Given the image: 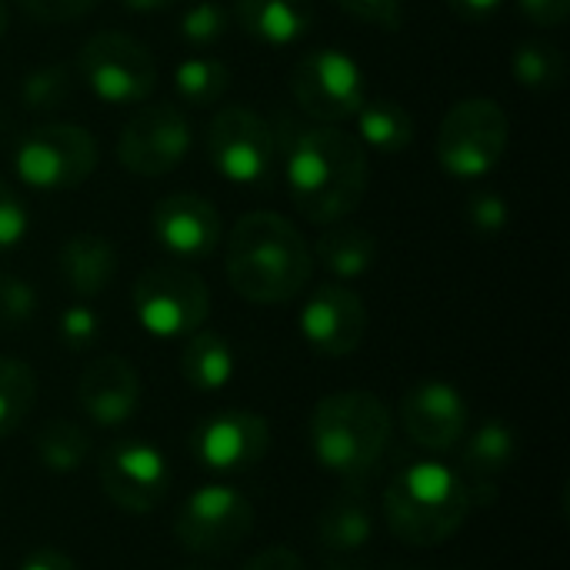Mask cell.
Listing matches in <instances>:
<instances>
[{"label": "cell", "instance_id": "obj_1", "mask_svg": "<svg viewBox=\"0 0 570 570\" xmlns=\"http://www.w3.org/2000/svg\"><path fill=\"white\" fill-rule=\"evenodd\" d=\"M277 130V127H274ZM281 170L287 194L311 224H341L361 207L371 184V160L364 144L337 124L277 130Z\"/></svg>", "mask_w": 570, "mask_h": 570}, {"label": "cell", "instance_id": "obj_2", "mask_svg": "<svg viewBox=\"0 0 570 570\" xmlns=\"http://www.w3.org/2000/svg\"><path fill=\"white\" fill-rule=\"evenodd\" d=\"M227 281L250 304H287L314 274L304 234L277 210H250L227 234Z\"/></svg>", "mask_w": 570, "mask_h": 570}, {"label": "cell", "instance_id": "obj_3", "mask_svg": "<svg viewBox=\"0 0 570 570\" xmlns=\"http://www.w3.org/2000/svg\"><path fill=\"white\" fill-rule=\"evenodd\" d=\"M474 501L468 481L441 461H414L401 468L384 491L387 531L411 548H434L451 541Z\"/></svg>", "mask_w": 570, "mask_h": 570}, {"label": "cell", "instance_id": "obj_4", "mask_svg": "<svg viewBox=\"0 0 570 570\" xmlns=\"http://www.w3.org/2000/svg\"><path fill=\"white\" fill-rule=\"evenodd\" d=\"M394 438L391 411L371 391L327 394L311 414V448L317 464L344 481H364L377 471Z\"/></svg>", "mask_w": 570, "mask_h": 570}, {"label": "cell", "instance_id": "obj_5", "mask_svg": "<svg viewBox=\"0 0 570 570\" xmlns=\"http://www.w3.org/2000/svg\"><path fill=\"white\" fill-rule=\"evenodd\" d=\"M207 160L217 177L234 187H267L281 167L277 130L257 110L230 104L214 114L204 134Z\"/></svg>", "mask_w": 570, "mask_h": 570}, {"label": "cell", "instance_id": "obj_6", "mask_svg": "<svg viewBox=\"0 0 570 570\" xmlns=\"http://www.w3.org/2000/svg\"><path fill=\"white\" fill-rule=\"evenodd\" d=\"M511 124L498 100L491 97H468L458 100L438 130V164L454 180H484L498 170L504 150H508Z\"/></svg>", "mask_w": 570, "mask_h": 570}, {"label": "cell", "instance_id": "obj_7", "mask_svg": "<svg viewBox=\"0 0 570 570\" xmlns=\"http://www.w3.org/2000/svg\"><path fill=\"white\" fill-rule=\"evenodd\" d=\"M100 160L90 130L77 124H40L13 147V174L23 187L40 194L77 190Z\"/></svg>", "mask_w": 570, "mask_h": 570}, {"label": "cell", "instance_id": "obj_8", "mask_svg": "<svg viewBox=\"0 0 570 570\" xmlns=\"http://www.w3.org/2000/svg\"><path fill=\"white\" fill-rule=\"evenodd\" d=\"M130 304L137 324L157 341L190 337L210 317V291L187 264L147 267L134 281Z\"/></svg>", "mask_w": 570, "mask_h": 570}, {"label": "cell", "instance_id": "obj_9", "mask_svg": "<svg viewBox=\"0 0 570 570\" xmlns=\"http://www.w3.org/2000/svg\"><path fill=\"white\" fill-rule=\"evenodd\" d=\"M77 73L87 90L110 107H137L157 90L154 53L120 30L90 33L77 53Z\"/></svg>", "mask_w": 570, "mask_h": 570}, {"label": "cell", "instance_id": "obj_10", "mask_svg": "<svg viewBox=\"0 0 570 570\" xmlns=\"http://www.w3.org/2000/svg\"><path fill=\"white\" fill-rule=\"evenodd\" d=\"M291 94L304 117L341 127L344 120H354L364 107L367 80L351 53L337 47H317L294 63Z\"/></svg>", "mask_w": 570, "mask_h": 570}, {"label": "cell", "instance_id": "obj_11", "mask_svg": "<svg viewBox=\"0 0 570 570\" xmlns=\"http://www.w3.org/2000/svg\"><path fill=\"white\" fill-rule=\"evenodd\" d=\"M254 531V504L230 484H204L187 494L174 518V538L190 554L220 558L237 551Z\"/></svg>", "mask_w": 570, "mask_h": 570}, {"label": "cell", "instance_id": "obj_12", "mask_svg": "<svg viewBox=\"0 0 570 570\" xmlns=\"http://www.w3.org/2000/svg\"><path fill=\"white\" fill-rule=\"evenodd\" d=\"M194 147L190 120L174 104L140 107L117 137V160L137 177H164L177 170Z\"/></svg>", "mask_w": 570, "mask_h": 570}, {"label": "cell", "instance_id": "obj_13", "mask_svg": "<svg viewBox=\"0 0 570 570\" xmlns=\"http://www.w3.org/2000/svg\"><path fill=\"white\" fill-rule=\"evenodd\" d=\"M100 488L120 511L150 514L170 491L167 458L147 441H117L100 461Z\"/></svg>", "mask_w": 570, "mask_h": 570}, {"label": "cell", "instance_id": "obj_14", "mask_svg": "<svg viewBox=\"0 0 570 570\" xmlns=\"http://www.w3.org/2000/svg\"><path fill=\"white\" fill-rule=\"evenodd\" d=\"M271 448L267 421L254 411H217L214 417L200 421L190 434V451L197 464L210 474H244L264 461Z\"/></svg>", "mask_w": 570, "mask_h": 570}, {"label": "cell", "instance_id": "obj_15", "mask_svg": "<svg viewBox=\"0 0 570 570\" xmlns=\"http://www.w3.org/2000/svg\"><path fill=\"white\" fill-rule=\"evenodd\" d=\"M301 337L324 357H351L367 337V304L347 284H321L297 314Z\"/></svg>", "mask_w": 570, "mask_h": 570}, {"label": "cell", "instance_id": "obj_16", "mask_svg": "<svg viewBox=\"0 0 570 570\" xmlns=\"http://www.w3.org/2000/svg\"><path fill=\"white\" fill-rule=\"evenodd\" d=\"M471 407L451 381H421L401 397L404 434L431 454H448L468 438Z\"/></svg>", "mask_w": 570, "mask_h": 570}, {"label": "cell", "instance_id": "obj_17", "mask_svg": "<svg viewBox=\"0 0 570 570\" xmlns=\"http://www.w3.org/2000/svg\"><path fill=\"white\" fill-rule=\"evenodd\" d=\"M154 240L180 264L204 261L220 247V214L204 194L177 190L154 204L150 210Z\"/></svg>", "mask_w": 570, "mask_h": 570}, {"label": "cell", "instance_id": "obj_18", "mask_svg": "<svg viewBox=\"0 0 570 570\" xmlns=\"http://www.w3.org/2000/svg\"><path fill=\"white\" fill-rule=\"evenodd\" d=\"M77 404L97 428H120L140 407V377L120 354H104L87 364L77 384Z\"/></svg>", "mask_w": 570, "mask_h": 570}, {"label": "cell", "instance_id": "obj_19", "mask_svg": "<svg viewBox=\"0 0 570 570\" xmlns=\"http://www.w3.org/2000/svg\"><path fill=\"white\" fill-rule=\"evenodd\" d=\"M514 458H518V434L501 421H488L471 438H464V454H461L464 474L461 478L468 481L474 504L494 501L498 481L511 471Z\"/></svg>", "mask_w": 570, "mask_h": 570}, {"label": "cell", "instance_id": "obj_20", "mask_svg": "<svg viewBox=\"0 0 570 570\" xmlns=\"http://www.w3.org/2000/svg\"><path fill=\"white\" fill-rule=\"evenodd\" d=\"M57 267H60L63 284L77 297L90 301V297H100L114 284L117 267H120V254L104 234L83 230V234H73L63 240V247L57 254Z\"/></svg>", "mask_w": 570, "mask_h": 570}, {"label": "cell", "instance_id": "obj_21", "mask_svg": "<svg viewBox=\"0 0 570 570\" xmlns=\"http://www.w3.org/2000/svg\"><path fill=\"white\" fill-rule=\"evenodd\" d=\"M234 17L264 47H294L314 27V0H237Z\"/></svg>", "mask_w": 570, "mask_h": 570}, {"label": "cell", "instance_id": "obj_22", "mask_svg": "<svg viewBox=\"0 0 570 570\" xmlns=\"http://www.w3.org/2000/svg\"><path fill=\"white\" fill-rule=\"evenodd\" d=\"M317 541L331 558H357L374 541V514L361 494H341L334 498L321 521H317Z\"/></svg>", "mask_w": 570, "mask_h": 570}, {"label": "cell", "instance_id": "obj_23", "mask_svg": "<svg viewBox=\"0 0 570 570\" xmlns=\"http://www.w3.org/2000/svg\"><path fill=\"white\" fill-rule=\"evenodd\" d=\"M311 254L331 277L357 281L377 264V237L357 224H327Z\"/></svg>", "mask_w": 570, "mask_h": 570}, {"label": "cell", "instance_id": "obj_24", "mask_svg": "<svg viewBox=\"0 0 570 570\" xmlns=\"http://www.w3.org/2000/svg\"><path fill=\"white\" fill-rule=\"evenodd\" d=\"M234 351L227 344V337H220L217 331H194L180 351V374L184 381L200 391V394H214L224 391L234 377Z\"/></svg>", "mask_w": 570, "mask_h": 570}, {"label": "cell", "instance_id": "obj_25", "mask_svg": "<svg viewBox=\"0 0 570 570\" xmlns=\"http://www.w3.org/2000/svg\"><path fill=\"white\" fill-rule=\"evenodd\" d=\"M354 120H357V140L381 154H401L414 144L417 124L407 114V107L397 100H387V97L364 100Z\"/></svg>", "mask_w": 570, "mask_h": 570}, {"label": "cell", "instance_id": "obj_26", "mask_svg": "<svg viewBox=\"0 0 570 570\" xmlns=\"http://www.w3.org/2000/svg\"><path fill=\"white\" fill-rule=\"evenodd\" d=\"M33 454L50 474H77L90 461V434L73 421L50 417L37 431Z\"/></svg>", "mask_w": 570, "mask_h": 570}, {"label": "cell", "instance_id": "obj_27", "mask_svg": "<svg viewBox=\"0 0 570 570\" xmlns=\"http://www.w3.org/2000/svg\"><path fill=\"white\" fill-rule=\"evenodd\" d=\"M511 73L524 90L534 94H554L564 87L568 77V57L551 40H521L511 53Z\"/></svg>", "mask_w": 570, "mask_h": 570}, {"label": "cell", "instance_id": "obj_28", "mask_svg": "<svg viewBox=\"0 0 570 570\" xmlns=\"http://www.w3.org/2000/svg\"><path fill=\"white\" fill-rule=\"evenodd\" d=\"M174 90L187 107H214L230 90V67L217 57H187L174 67Z\"/></svg>", "mask_w": 570, "mask_h": 570}, {"label": "cell", "instance_id": "obj_29", "mask_svg": "<svg viewBox=\"0 0 570 570\" xmlns=\"http://www.w3.org/2000/svg\"><path fill=\"white\" fill-rule=\"evenodd\" d=\"M37 401V374L17 357H0V438L13 434Z\"/></svg>", "mask_w": 570, "mask_h": 570}, {"label": "cell", "instance_id": "obj_30", "mask_svg": "<svg viewBox=\"0 0 570 570\" xmlns=\"http://www.w3.org/2000/svg\"><path fill=\"white\" fill-rule=\"evenodd\" d=\"M73 97V73L67 63H43L20 83V104L30 114H53Z\"/></svg>", "mask_w": 570, "mask_h": 570}, {"label": "cell", "instance_id": "obj_31", "mask_svg": "<svg viewBox=\"0 0 570 570\" xmlns=\"http://www.w3.org/2000/svg\"><path fill=\"white\" fill-rule=\"evenodd\" d=\"M180 37L190 43V47H210L217 40L227 37L230 30V10L217 0H197L190 3L184 13H180V23H177Z\"/></svg>", "mask_w": 570, "mask_h": 570}, {"label": "cell", "instance_id": "obj_32", "mask_svg": "<svg viewBox=\"0 0 570 570\" xmlns=\"http://www.w3.org/2000/svg\"><path fill=\"white\" fill-rule=\"evenodd\" d=\"M464 220L478 237H498L511 220V207L498 190L474 187L464 200Z\"/></svg>", "mask_w": 570, "mask_h": 570}, {"label": "cell", "instance_id": "obj_33", "mask_svg": "<svg viewBox=\"0 0 570 570\" xmlns=\"http://www.w3.org/2000/svg\"><path fill=\"white\" fill-rule=\"evenodd\" d=\"M40 307L37 287L17 274H0V324L3 327H23L33 321Z\"/></svg>", "mask_w": 570, "mask_h": 570}, {"label": "cell", "instance_id": "obj_34", "mask_svg": "<svg viewBox=\"0 0 570 570\" xmlns=\"http://www.w3.org/2000/svg\"><path fill=\"white\" fill-rule=\"evenodd\" d=\"M57 337L70 351H87L100 337V314L90 304H70L57 317Z\"/></svg>", "mask_w": 570, "mask_h": 570}, {"label": "cell", "instance_id": "obj_35", "mask_svg": "<svg viewBox=\"0 0 570 570\" xmlns=\"http://www.w3.org/2000/svg\"><path fill=\"white\" fill-rule=\"evenodd\" d=\"M30 230V217H27V204L20 200V194L0 177V250H13Z\"/></svg>", "mask_w": 570, "mask_h": 570}, {"label": "cell", "instance_id": "obj_36", "mask_svg": "<svg viewBox=\"0 0 570 570\" xmlns=\"http://www.w3.org/2000/svg\"><path fill=\"white\" fill-rule=\"evenodd\" d=\"M347 17L381 27V30H401L404 23V0H334Z\"/></svg>", "mask_w": 570, "mask_h": 570}, {"label": "cell", "instance_id": "obj_37", "mask_svg": "<svg viewBox=\"0 0 570 570\" xmlns=\"http://www.w3.org/2000/svg\"><path fill=\"white\" fill-rule=\"evenodd\" d=\"M13 3L40 23H70L97 7V0H13Z\"/></svg>", "mask_w": 570, "mask_h": 570}, {"label": "cell", "instance_id": "obj_38", "mask_svg": "<svg viewBox=\"0 0 570 570\" xmlns=\"http://www.w3.org/2000/svg\"><path fill=\"white\" fill-rule=\"evenodd\" d=\"M521 13L544 30L564 27V20L570 17V0H518Z\"/></svg>", "mask_w": 570, "mask_h": 570}, {"label": "cell", "instance_id": "obj_39", "mask_svg": "<svg viewBox=\"0 0 570 570\" xmlns=\"http://www.w3.org/2000/svg\"><path fill=\"white\" fill-rule=\"evenodd\" d=\"M240 570H307V564H304V558H301L294 548L274 544V548L257 551Z\"/></svg>", "mask_w": 570, "mask_h": 570}, {"label": "cell", "instance_id": "obj_40", "mask_svg": "<svg viewBox=\"0 0 570 570\" xmlns=\"http://www.w3.org/2000/svg\"><path fill=\"white\" fill-rule=\"evenodd\" d=\"M17 570H77L73 558L57 548H33Z\"/></svg>", "mask_w": 570, "mask_h": 570}, {"label": "cell", "instance_id": "obj_41", "mask_svg": "<svg viewBox=\"0 0 570 570\" xmlns=\"http://www.w3.org/2000/svg\"><path fill=\"white\" fill-rule=\"evenodd\" d=\"M448 7L458 13V17H464V20H474V23H481V20H488V17H494L501 7H504V0H448Z\"/></svg>", "mask_w": 570, "mask_h": 570}, {"label": "cell", "instance_id": "obj_42", "mask_svg": "<svg viewBox=\"0 0 570 570\" xmlns=\"http://www.w3.org/2000/svg\"><path fill=\"white\" fill-rule=\"evenodd\" d=\"M117 3L130 13H164V10L177 7L180 0H117Z\"/></svg>", "mask_w": 570, "mask_h": 570}, {"label": "cell", "instance_id": "obj_43", "mask_svg": "<svg viewBox=\"0 0 570 570\" xmlns=\"http://www.w3.org/2000/svg\"><path fill=\"white\" fill-rule=\"evenodd\" d=\"M7 27H10V3L0 0V37L7 33Z\"/></svg>", "mask_w": 570, "mask_h": 570}, {"label": "cell", "instance_id": "obj_44", "mask_svg": "<svg viewBox=\"0 0 570 570\" xmlns=\"http://www.w3.org/2000/svg\"><path fill=\"white\" fill-rule=\"evenodd\" d=\"M187 570H204V568H187Z\"/></svg>", "mask_w": 570, "mask_h": 570}]
</instances>
